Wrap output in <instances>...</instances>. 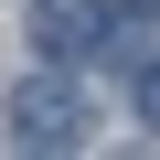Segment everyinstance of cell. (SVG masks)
<instances>
[{
	"mask_svg": "<svg viewBox=\"0 0 160 160\" xmlns=\"http://www.w3.org/2000/svg\"><path fill=\"white\" fill-rule=\"evenodd\" d=\"M11 139L22 149H75V139H86V86L22 75V86H11Z\"/></svg>",
	"mask_w": 160,
	"mask_h": 160,
	"instance_id": "obj_1",
	"label": "cell"
},
{
	"mask_svg": "<svg viewBox=\"0 0 160 160\" xmlns=\"http://www.w3.org/2000/svg\"><path fill=\"white\" fill-rule=\"evenodd\" d=\"M96 22H107L96 0H32V43H43V53H86Z\"/></svg>",
	"mask_w": 160,
	"mask_h": 160,
	"instance_id": "obj_2",
	"label": "cell"
},
{
	"mask_svg": "<svg viewBox=\"0 0 160 160\" xmlns=\"http://www.w3.org/2000/svg\"><path fill=\"white\" fill-rule=\"evenodd\" d=\"M139 118L160 128V64H139Z\"/></svg>",
	"mask_w": 160,
	"mask_h": 160,
	"instance_id": "obj_3",
	"label": "cell"
}]
</instances>
